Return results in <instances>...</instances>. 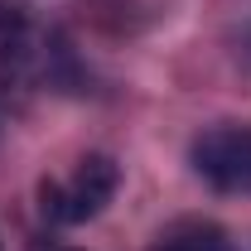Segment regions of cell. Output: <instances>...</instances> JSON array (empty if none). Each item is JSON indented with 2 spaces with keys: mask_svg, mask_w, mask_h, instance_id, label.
Wrapping results in <instances>:
<instances>
[{
  "mask_svg": "<svg viewBox=\"0 0 251 251\" xmlns=\"http://www.w3.org/2000/svg\"><path fill=\"white\" fill-rule=\"evenodd\" d=\"M116 193V164L106 155H87L68 179H53V184L39 188L44 198V218L53 222H87L97 218Z\"/></svg>",
  "mask_w": 251,
  "mask_h": 251,
  "instance_id": "cell-1",
  "label": "cell"
},
{
  "mask_svg": "<svg viewBox=\"0 0 251 251\" xmlns=\"http://www.w3.org/2000/svg\"><path fill=\"white\" fill-rule=\"evenodd\" d=\"M193 169L218 193H251V126H213L193 140Z\"/></svg>",
  "mask_w": 251,
  "mask_h": 251,
  "instance_id": "cell-2",
  "label": "cell"
},
{
  "mask_svg": "<svg viewBox=\"0 0 251 251\" xmlns=\"http://www.w3.org/2000/svg\"><path fill=\"white\" fill-rule=\"evenodd\" d=\"M155 251H232V242L213 222H179L169 237H159Z\"/></svg>",
  "mask_w": 251,
  "mask_h": 251,
  "instance_id": "cell-3",
  "label": "cell"
}]
</instances>
